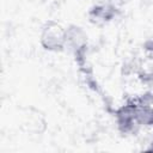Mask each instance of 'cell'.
I'll use <instances>...</instances> for the list:
<instances>
[{
	"label": "cell",
	"mask_w": 153,
	"mask_h": 153,
	"mask_svg": "<svg viewBox=\"0 0 153 153\" xmlns=\"http://www.w3.org/2000/svg\"><path fill=\"white\" fill-rule=\"evenodd\" d=\"M49 36H52V37H59L58 31H56L55 34H53L50 30H49ZM53 43H54L55 46H58V44H59V38H50L49 42H48V44H49V46H53Z\"/></svg>",
	"instance_id": "cell-1"
}]
</instances>
